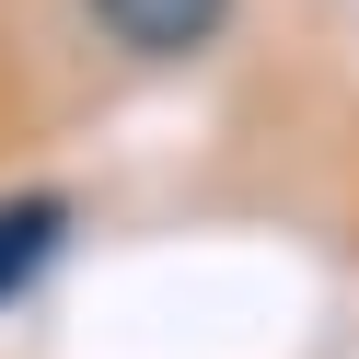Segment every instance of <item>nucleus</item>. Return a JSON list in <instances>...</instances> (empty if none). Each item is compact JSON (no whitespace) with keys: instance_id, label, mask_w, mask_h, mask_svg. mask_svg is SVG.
I'll return each mask as SVG.
<instances>
[{"instance_id":"1","label":"nucleus","mask_w":359,"mask_h":359,"mask_svg":"<svg viewBox=\"0 0 359 359\" xmlns=\"http://www.w3.org/2000/svg\"><path fill=\"white\" fill-rule=\"evenodd\" d=\"M81 12H93L128 58H197V47H220V24H232V0H81Z\"/></svg>"},{"instance_id":"2","label":"nucleus","mask_w":359,"mask_h":359,"mask_svg":"<svg viewBox=\"0 0 359 359\" xmlns=\"http://www.w3.org/2000/svg\"><path fill=\"white\" fill-rule=\"evenodd\" d=\"M70 255V197H0V302H24Z\"/></svg>"}]
</instances>
